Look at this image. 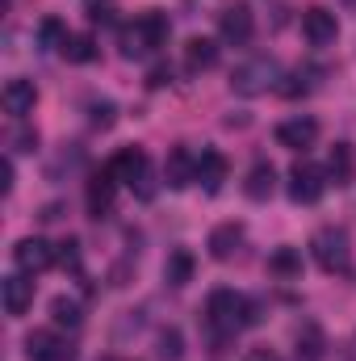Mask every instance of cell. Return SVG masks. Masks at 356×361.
Masks as SVG:
<instances>
[{"instance_id":"obj_1","label":"cell","mask_w":356,"mask_h":361,"mask_svg":"<svg viewBox=\"0 0 356 361\" xmlns=\"http://www.w3.org/2000/svg\"><path fill=\"white\" fill-rule=\"evenodd\" d=\"M205 324L214 328L218 341H231L239 328L256 324V315H252V302H248L243 294H235V290H214L210 302H205Z\"/></svg>"},{"instance_id":"obj_2","label":"cell","mask_w":356,"mask_h":361,"mask_svg":"<svg viewBox=\"0 0 356 361\" xmlns=\"http://www.w3.org/2000/svg\"><path fill=\"white\" fill-rule=\"evenodd\" d=\"M168 42V17L160 8H147L143 17H134L126 30H122V55L126 59H143L151 51H160Z\"/></svg>"},{"instance_id":"obj_3","label":"cell","mask_w":356,"mask_h":361,"mask_svg":"<svg viewBox=\"0 0 356 361\" xmlns=\"http://www.w3.org/2000/svg\"><path fill=\"white\" fill-rule=\"evenodd\" d=\"M109 173L122 180V185H130L143 202H151L155 197V180H151V160H147V152L143 147H122L113 160H109Z\"/></svg>"},{"instance_id":"obj_4","label":"cell","mask_w":356,"mask_h":361,"mask_svg":"<svg viewBox=\"0 0 356 361\" xmlns=\"http://www.w3.org/2000/svg\"><path fill=\"white\" fill-rule=\"evenodd\" d=\"M310 252H314L319 269L327 273H348V265H352V244H348L344 227H319L310 240Z\"/></svg>"},{"instance_id":"obj_5","label":"cell","mask_w":356,"mask_h":361,"mask_svg":"<svg viewBox=\"0 0 356 361\" xmlns=\"http://www.w3.org/2000/svg\"><path fill=\"white\" fill-rule=\"evenodd\" d=\"M281 80V68H276V59H248V63H239L235 72H231V92H239V97H260L268 92L272 85Z\"/></svg>"},{"instance_id":"obj_6","label":"cell","mask_w":356,"mask_h":361,"mask_svg":"<svg viewBox=\"0 0 356 361\" xmlns=\"http://www.w3.org/2000/svg\"><path fill=\"white\" fill-rule=\"evenodd\" d=\"M327 185H331V180H327L323 169L298 160V164L289 169V202H298V206H314V202L327 193Z\"/></svg>"},{"instance_id":"obj_7","label":"cell","mask_w":356,"mask_h":361,"mask_svg":"<svg viewBox=\"0 0 356 361\" xmlns=\"http://www.w3.org/2000/svg\"><path fill=\"white\" fill-rule=\"evenodd\" d=\"M13 261H17L21 273H46L51 265H59V252H55V244H46V240L25 235V240H17V248H13Z\"/></svg>"},{"instance_id":"obj_8","label":"cell","mask_w":356,"mask_h":361,"mask_svg":"<svg viewBox=\"0 0 356 361\" xmlns=\"http://www.w3.org/2000/svg\"><path fill=\"white\" fill-rule=\"evenodd\" d=\"M25 357L30 361H76V349H72L59 332L38 328V332L25 336Z\"/></svg>"},{"instance_id":"obj_9","label":"cell","mask_w":356,"mask_h":361,"mask_svg":"<svg viewBox=\"0 0 356 361\" xmlns=\"http://www.w3.org/2000/svg\"><path fill=\"white\" fill-rule=\"evenodd\" d=\"M302 34H306V42H310V47H331V42H336V34H340V21H336V13H331V8L314 4V8H306V13H302Z\"/></svg>"},{"instance_id":"obj_10","label":"cell","mask_w":356,"mask_h":361,"mask_svg":"<svg viewBox=\"0 0 356 361\" xmlns=\"http://www.w3.org/2000/svg\"><path fill=\"white\" fill-rule=\"evenodd\" d=\"M314 139H319V122L314 118H285L281 126H276V143L281 147H289V152H306V147H314Z\"/></svg>"},{"instance_id":"obj_11","label":"cell","mask_w":356,"mask_h":361,"mask_svg":"<svg viewBox=\"0 0 356 361\" xmlns=\"http://www.w3.org/2000/svg\"><path fill=\"white\" fill-rule=\"evenodd\" d=\"M218 30H222V42L243 47V42L252 38V30H256V17H252V8H248V4H231V8L218 17Z\"/></svg>"},{"instance_id":"obj_12","label":"cell","mask_w":356,"mask_h":361,"mask_svg":"<svg viewBox=\"0 0 356 361\" xmlns=\"http://www.w3.org/2000/svg\"><path fill=\"white\" fill-rule=\"evenodd\" d=\"M164 180H168V189H189L197 180V156L189 147H172L164 160Z\"/></svg>"},{"instance_id":"obj_13","label":"cell","mask_w":356,"mask_h":361,"mask_svg":"<svg viewBox=\"0 0 356 361\" xmlns=\"http://www.w3.org/2000/svg\"><path fill=\"white\" fill-rule=\"evenodd\" d=\"M113 193H117V177H113L109 164H105V169L92 173V180H89V214L92 219H105V214L113 210Z\"/></svg>"},{"instance_id":"obj_14","label":"cell","mask_w":356,"mask_h":361,"mask_svg":"<svg viewBox=\"0 0 356 361\" xmlns=\"http://www.w3.org/2000/svg\"><path fill=\"white\" fill-rule=\"evenodd\" d=\"M0 101H4V114L25 118V114H34V105H38V89H34V80H8L4 92H0Z\"/></svg>"},{"instance_id":"obj_15","label":"cell","mask_w":356,"mask_h":361,"mask_svg":"<svg viewBox=\"0 0 356 361\" xmlns=\"http://www.w3.org/2000/svg\"><path fill=\"white\" fill-rule=\"evenodd\" d=\"M30 307H34V281H30L25 273L4 277V311L17 319V315H25Z\"/></svg>"},{"instance_id":"obj_16","label":"cell","mask_w":356,"mask_h":361,"mask_svg":"<svg viewBox=\"0 0 356 361\" xmlns=\"http://www.w3.org/2000/svg\"><path fill=\"white\" fill-rule=\"evenodd\" d=\"M327 180L331 185H340V189H348L356 180V152L352 143H336L331 147V156H327Z\"/></svg>"},{"instance_id":"obj_17","label":"cell","mask_w":356,"mask_h":361,"mask_svg":"<svg viewBox=\"0 0 356 361\" xmlns=\"http://www.w3.org/2000/svg\"><path fill=\"white\" fill-rule=\"evenodd\" d=\"M197 180H201L205 193H218L222 180H227V156L214 152V147H205V152L197 156Z\"/></svg>"},{"instance_id":"obj_18","label":"cell","mask_w":356,"mask_h":361,"mask_svg":"<svg viewBox=\"0 0 356 361\" xmlns=\"http://www.w3.org/2000/svg\"><path fill=\"white\" fill-rule=\"evenodd\" d=\"M239 240H243V227H239V223H218L205 244H210V257H214V261H231L235 248H239Z\"/></svg>"},{"instance_id":"obj_19","label":"cell","mask_w":356,"mask_h":361,"mask_svg":"<svg viewBox=\"0 0 356 361\" xmlns=\"http://www.w3.org/2000/svg\"><path fill=\"white\" fill-rule=\"evenodd\" d=\"M218 63V42L210 38H189L184 42V68L189 72H210Z\"/></svg>"},{"instance_id":"obj_20","label":"cell","mask_w":356,"mask_h":361,"mask_svg":"<svg viewBox=\"0 0 356 361\" xmlns=\"http://www.w3.org/2000/svg\"><path fill=\"white\" fill-rule=\"evenodd\" d=\"M293 345H298V349H293V361H323V349H327V341H323V328H319V324H302Z\"/></svg>"},{"instance_id":"obj_21","label":"cell","mask_w":356,"mask_h":361,"mask_svg":"<svg viewBox=\"0 0 356 361\" xmlns=\"http://www.w3.org/2000/svg\"><path fill=\"white\" fill-rule=\"evenodd\" d=\"M272 189H276V169L272 164H252V173H248V185H243V193L252 197V202H268L272 197Z\"/></svg>"},{"instance_id":"obj_22","label":"cell","mask_w":356,"mask_h":361,"mask_svg":"<svg viewBox=\"0 0 356 361\" xmlns=\"http://www.w3.org/2000/svg\"><path fill=\"white\" fill-rule=\"evenodd\" d=\"M193 269H197V261H193L189 248H177V252L164 261V277H168V286H189V281H193Z\"/></svg>"},{"instance_id":"obj_23","label":"cell","mask_w":356,"mask_h":361,"mask_svg":"<svg viewBox=\"0 0 356 361\" xmlns=\"http://www.w3.org/2000/svg\"><path fill=\"white\" fill-rule=\"evenodd\" d=\"M51 319H55L59 328H80V324H84V307H80L76 298L59 294V298L51 302Z\"/></svg>"},{"instance_id":"obj_24","label":"cell","mask_w":356,"mask_h":361,"mask_svg":"<svg viewBox=\"0 0 356 361\" xmlns=\"http://www.w3.org/2000/svg\"><path fill=\"white\" fill-rule=\"evenodd\" d=\"M68 38H72V34H68V25H63L59 17H46V21L38 25V47H42V51H63Z\"/></svg>"},{"instance_id":"obj_25","label":"cell","mask_w":356,"mask_h":361,"mask_svg":"<svg viewBox=\"0 0 356 361\" xmlns=\"http://www.w3.org/2000/svg\"><path fill=\"white\" fill-rule=\"evenodd\" d=\"M63 55H68V63H92L96 59V42H92L89 34H72L68 47H63Z\"/></svg>"},{"instance_id":"obj_26","label":"cell","mask_w":356,"mask_h":361,"mask_svg":"<svg viewBox=\"0 0 356 361\" xmlns=\"http://www.w3.org/2000/svg\"><path fill=\"white\" fill-rule=\"evenodd\" d=\"M268 269H272V273H281V277H293V273H302V257H298L293 248H281V252H272Z\"/></svg>"},{"instance_id":"obj_27","label":"cell","mask_w":356,"mask_h":361,"mask_svg":"<svg viewBox=\"0 0 356 361\" xmlns=\"http://www.w3.org/2000/svg\"><path fill=\"white\" fill-rule=\"evenodd\" d=\"M160 357H164V361H180V357H184V336H180L177 328L160 332Z\"/></svg>"},{"instance_id":"obj_28","label":"cell","mask_w":356,"mask_h":361,"mask_svg":"<svg viewBox=\"0 0 356 361\" xmlns=\"http://www.w3.org/2000/svg\"><path fill=\"white\" fill-rule=\"evenodd\" d=\"M55 252H59V265H63V269H80V244H76V240L55 244Z\"/></svg>"},{"instance_id":"obj_29","label":"cell","mask_w":356,"mask_h":361,"mask_svg":"<svg viewBox=\"0 0 356 361\" xmlns=\"http://www.w3.org/2000/svg\"><path fill=\"white\" fill-rule=\"evenodd\" d=\"M89 21L109 25V21H113V4H109V0H89Z\"/></svg>"},{"instance_id":"obj_30","label":"cell","mask_w":356,"mask_h":361,"mask_svg":"<svg viewBox=\"0 0 356 361\" xmlns=\"http://www.w3.org/2000/svg\"><path fill=\"white\" fill-rule=\"evenodd\" d=\"M92 122H96V126H113V105H109V101L92 105Z\"/></svg>"},{"instance_id":"obj_31","label":"cell","mask_w":356,"mask_h":361,"mask_svg":"<svg viewBox=\"0 0 356 361\" xmlns=\"http://www.w3.org/2000/svg\"><path fill=\"white\" fill-rule=\"evenodd\" d=\"M172 76H168V68H151V76H147V89H164Z\"/></svg>"},{"instance_id":"obj_32","label":"cell","mask_w":356,"mask_h":361,"mask_svg":"<svg viewBox=\"0 0 356 361\" xmlns=\"http://www.w3.org/2000/svg\"><path fill=\"white\" fill-rule=\"evenodd\" d=\"M13 143H17V152H34V147H38V135H30V130H21V135H17Z\"/></svg>"},{"instance_id":"obj_33","label":"cell","mask_w":356,"mask_h":361,"mask_svg":"<svg viewBox=\"0 0 356 361\" xmlns=\"http://www.w3.org/2000/svg\"><path fill=\"white\" fill-rule=\"evenodd\" d=\"M243 361H281V357H276L272 349H248V353H243Z\"/></svg>"},{"instance_id":"obj_34","label":"cell","mask_w":356,"mask_h":361,"mask_svg":"<svg viewBox=\"0 0 356 361\" xmlns=\"http://www.w3.org/2000/svg\"><path fill=\"white\" fill-rule=\"evenodd\" d=\"M344 4H356V0H344Z\"/></svg>"}]
</instances>
